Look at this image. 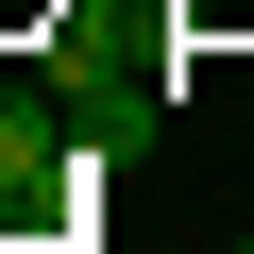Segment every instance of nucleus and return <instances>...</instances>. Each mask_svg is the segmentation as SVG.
I'll return each mask as SVG.
<instances>
[{
    "mask_svg": "<svg viewBox=\"0 0 254 254\" xmlns=\"http://www.w3.org/2000/svg\"><path fill=\"white\" fill-rule=\"evenodd\" d=\"M237 254H254V237H237Z\"/></svg>",
    "mask_w": 254,
    "mask_h": 254,
    "instance_id": "nucleus-2",
    "label": "nucleus"
},
{
    "mask_svg": "<svg viewBox=\"0 0 254 254\" xmlns=\"http://www.w3.org/2000/svg\"><path fill=\"white\" fill-rule=\"evenodd\" d=\"M51 187H68L51 102H34V85H0V237H17V220H51Z\"/></svg>",
    "mask_w": 254,
    "mask_h": 254,
    "instance_id": "nucleus-1",
    "label": "nucleus"
}]
</instances>
